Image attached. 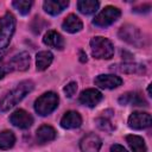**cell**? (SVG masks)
<instances>
[{
  "label": "cell",
  "mask_w": 152,
  "mask_h": 152,
  "mask_svg": "<svg viewBox=\"0 0 152 152\" xmlns=\"http://www.w3.org/2000/svg\"><path fill=\"white\" fill-rule=\"evenodd\" d=\"M33 82L30 80L21 81L13 90L7 93L1 100H0V112H7L11 108H13L15 104H18L27 94H30L33 90Z\"/></svg>",
  "instance_id": "6da1fadb"
},
{
  "label": "cell",
  "mask_w": 152,
  "mask_h": 152,
  "mask_svg": "<svg viewBox=\"0 0 152 152\" xmlns=\"http://www.w3.org/2000/svg\"><path fill=\"white\" fill-rule=\"evenodd\" d=\"M90 49L94 58L110 59L114 55V46L108 38L97 36L90 39Z\"/></svg>",
  "instance_id": "7a4b0ae2"
},
{
  "label": "cell",
  "mask_w": 152,
  "mask_h": 152,
  "mask_svg": "<svg viewBox=\"0 0 152 152\" xmlns=\"http://www.w3.org/2000/svg\"><path fill=\"white\" fill-rule=\"evenodd\" d=\"M59 103V97L53 91H48L40 95L34 101V110L40 116H46L51 114Z\"/></svg>",
  "instance_id": "3957f363"
},
{
  "label": "cell",
  "mask_w": 152,
  "mask_h": 152,
  "mask_svg": "<svg viewBox=\"0 0 152 152\" xmlns=\"http://www.w3.org/2000/svg\"><path fill=\"white\" fill-rule=\"evenodd\" d=\"M15 31V18L11 12H6L0 18V50L6 49Z\"/></svg>",
  "instance_id": "277c9868"
},
{
  "label": "cell",
  "mask_w": 152,
  "mask_h": 152,
  "mask_svg": "<svg viewBox=\"0 0 152 152\" xmlns=\"http://www.w3.org/2000/svg\"><path fill=\"white\" fill-rule=\"evenodd\" d=\"M118 34H119L120 39H122L124 42H126L133 46L140 48L144 45V36H142L141 31L134 25H131V24L122 25L119 28Z\"/></svg>",
  "instance_id": "5b68a950"
},
{
  "label": "cell",
  "mask_w": 152,
  "mask_h": 152,
  "mask_svg": "<svg viewBox=\"0 0 152 152\" xmlns=\"http://www.w3.org/2000/svg\"><path fill=\"white\" fill-rule=\"evenodd\" d=\"M121 15V11L114 6H106L93 20V24L97 27H107L115 23Z\"/></svg>",
  "instance_id": "8992f818"
},
{
  "label": "cell",
  "mask_w": 152,
  "mask_h": 152,
  "mask_svg": "<svg viewBox=\"0 0 152 152\" xmlns=\"http://www.w3.org/2000/svg\"><path fill=\"white\" fill-rule=\"evenodd\" d=\"M152 124L151 114L146 112H133L128 118V127L132 129H145Z\"/></svg>",
  "instance_id": "52a82bcc"
},
{
  "label": "cell",
  "mask_w": 152,
  "mask_h": 152,
  "mask_svg": "<svg viewBox=\"0 0 152 152\" xmlns=\"http://www.w3.org/2000/svg\"><path fill=\"white\" fill-rule=\"evenodd\" d=\"M10 121L13 126H15L20 129H27L32 126L33 118L28 112H26L24 109H17L11 114Z\"/></svg>",
  "instance_id": "ba28073f"
},
{
  "label": "cell",
  "mask_w": 152,
  "mask_h": 152,
  "mask_svg": "<svg viewBox=\"0 0 152 152\" xmlns=\"http://www.w3.org/2000/svg\"><path fill=\"white\" fill-rule=\"evenodd\" d=\"M101 146L102 140L95 133H88L80 140V148L82 152H99Z\"/></svg>",
  "instance_id": "9c48e42d"
},
{
  "label": "cell",
  "mask_w": 152,
  "mask_h": 152,
  "mask_svg": "<svg viewBox=\"0 0 152 152\" xmlns=\"http://www.w3.org/2000/svg\"><path fill=\"white\" fill-rule=\"evenodd\" d=\"M6 64L11 72L12 71H25L30 66V55L26 51L19 52L14 57H12V59Z\"/></svg>",
  "instance_id": "30bf717a"
},
{
  "label": "cell",
  "mask_w": 152,
  "mask_h": 152,
  "mask_svg": "<svg viewBox=\"0 0 152 152\" xmlns=\"http://www.w3.org/2000/svg\"><path fill=\"white\" fill-rule=\"evenodd\" d=\"M102 94L97 90V89H94V88H89V89H86L81 93L80 95V103L83 104V106H87V107H95L97 106L101 100H102Z\"/></svg>",
  "instance_id": "8fae6325"
},
{
  "label": "cell",
  "mask_w": 152,
  "mask_h": 152,
  "mask_svg": "<svg viewBox=\"0 0 152 152\" xmlns=\"http://www.w3.org/2000/svg\"><path fill=\"white\" fill-rule=\"evenodd\" d=\"M94 83L101 89H114L122 84V78L116 75H99L95 77Z\"/></svg>",
  "instance_id": "7c38bea8"
},
{
  "label": "cell",
  "mask_w": 152,
  "mask_h": 152,
  "mask_svg": "<svg viewBox=\"0 0 152 152\" xmlns=\"http://www.w3.org/2000/svg\"><path fill=\"white\" fill-rule=\"evenodd\" d=\"M110 70H113V71L115 70V71L124 72V74H134V75H144L146 72L145 65L139 64V63H131V62L112 65Z\"/></svg>",
  "instance_id": "4fadbf2b"
},
{
  "label": "cell",
  "mask_w": 152,
  "mask_h": 152,
  "mask_svg": "<svg viewBox=\"0 0 152 152\" xmlns=\"http://www.w3.org/2000/svg\"><path fill=\"white\" fill-rule=\"evenodd\" d=\"M81 125H82V116L80 115V113H77L75 110L66 112L61 119V126L65 129L77 128Z\"/></svg>",
  "instance_id": "5bb4252c"
},
{
  "label": "cell",
  "mask_w": 152,
  "mask_h": 152,
  "mask_svg": "<svg viewBox=\"0 0 152 152\" xmlns=\"http://www.w3.org/2000/svg\"><path fill=\"white\" fill-rule=\"evenodd\" d=\"M119 103L122 104V106H126V104H132V106H147V101L138 91H128V93L122 94L119 97Z\"/></svg>",
  "instance_id": "9a60e30c"
},
{
  "label": "cell",
  "mask_w": 152,
  "mask_h": 152,
  "mask_svg": "<svg viewBox=\"0 0 152 152\" xmlns=\"http://www.w3.org/2000/svg\"><path fill=\"white\" fill-rule=\"evenodd\" d=\"M68 6H69L68 0H45L43 2L44 11L51 15H57L62 13Z\"/></svg>",
  "instance_id": "2e32d148"
},
{
  "label": "cell",
  "mask_w": 152,
  "mask_h": 152,
  "mask_svg": "<svg viewBox=\"0 0 152 152\" xmlns=\"http://www.w3.org/2000/svg\"><path fill=\"white\" fill-rule=\"evenodd\" d=\"M43 43L50 48H53L56 50H63L64 49V39L63 37L55 30H50L44 34Z\"/></svg>",
  "instance_id": "e0dca14e"
},
{
  "label": "cell",
  "mask_w": 152,
  "mask_h": 152,
  "mask_svg": "<svg viewBox=\"0 0 152 152\" xmlns=\"http://www.w3.org/2000/svg\"><path fill=\"white\" fill-rule=\"evenodd\" d=\"M56 129L52 127V126H49V125H43L40 126L37 132H36V139L39 144H46V142H50L52 140L56 139Z\"/></svg>",
  "instance_id": "ac0fdd59"
},
{
  "label": "cell",
  "mask_w": 152,
  "mask_h": 152,
  "mask_svg": "<svg viewBox=\"0 0 152 152\" xmlns=\"http://www.w3.org/2000/svg\"><path fill=\"white\" fill-rule=\"evenodd\" d=\"M62 27L64 31H66L69 33H76V32H80L82 30L83 23L76 14L71 13L64 19V21L62 23Z\"/></svg>",
  "instance_id": "d6986e66"
},
{
  "label": "cell",
  "mask_w": 152,
  "mask_h": 152,
  "mask_svg": "<svg viewBox=\"0 0 152 152\" xmlns=\"http://www.w3.org/2000/svg\"><path fill=\"white\" fill-rule=\"evenodd\" d=\"M53 59V55L50 51H39L36 55V68L38 71L46 70Z\"/></svg>",
  "instance_id": "ffe728a7"
},
{
  "label": "cell",
  "mask_w": 152,
  "mask_h": 152,
  "mask_svg": "<svg viewBox=\"0 0 152 152\" xmlns=\"http://www.w3.org/2000/svg\"><path fill=\"white\" fill-rule=\"evenodd\" d=\"M126 141L128 142V145L133 152H146L147 151L144 139L139 135L128 134V135H126Z\"/></svg>",
  "instance_id": "44dd1931"
},
{
  "label": "cell",
  "mask_w": 152,
  "mask_h": 152,
  "mask_svg": "<svg viewBox=\"0 0 152 152\" xmlns=\"http://www.w3.org/2000/svg\"><path fill=\"white\" fill-rule=\"evenodd\" d=\"M100 2L96 0H80L77 1V8L82 14L89 15L97 11Z\"/></svg>",
  "instance_id": "7402d4cb"
},
{
  "label": "cell",
  "mask_w": 152,
  "mask_h": 152,
  "mask_svg": "<svg viewBox=\"0 0 152 152\" xmlns=\"http://www.w3.org/2000/svg\"><path fill=\"white\" fill-rule=\"evenodd\" d=\"M15 142V135L12 131L5 129L0 132V150H10Z\"/></svg>",
  "instance_id": "603a6c76"
},
{
  "label": "cell",
  "mask_w": 152,
  "mask_h": 152,
  "mask_svg": "<svg viewBox=\"0 0 152 152\" xmlns=\"http://www.w3.org/2000/svg\"><path fill=\"white\" fill-rule=\"evenodd\" d=\"M32 1H28V0H15L12 2V6L21 14V15H26L28 14L31 7H32Z\"/></svg>",
  "instance_id": "cb8c5ba5"
},
{
  "label": "cell",
  "mask_w": 152,
  "mask_h": 152,
  "mask_svg": "<svg viewBox=\"0 0 152 152\" xmlns=\"http://www.w3.org/2000/svg\"><path fill=\"white\" fill-rule=\"evenodd\" d=\"M95 124L96 126L101 129V131H104V132H113L114 131V126L113 124L110 122V120L107 118V116H101V118H97L95 120Z\"/></svg>",
  "instance_id": "d4e9b609"
},
{
  "label": "cell",
  "mask_w": 152,
  "mask_h": 152,
  "mask_svg": "<svg viewBox=\"0 0 152 152\" xmlns=\"http://www.w3.org/2000/svg\"><path fill=\"white\" fill-rule=\"evenodd\" d=\"M77 90V83L76 82H69L64 88H63V91L65 94L66 97H72L75 95Z\"/></svg>",
  "instance_id": "484cf974"
},
{
  "label": "cell",
  "mask_w": 152,
  "mask_h": 152,
  "mask_svg": "<svg viewBox=\"0 0 152 152\" xmlns=\"http://www.w3.org/2000/svg\"><path fill=\"white\" fill-rule=\"evenodd\" d=\"M110 152H127V150L119 144H114L110 146Z\"/></svg>",
  "instance_id": "4316f807"
},
{
  "label": "cell",
  "mask_w": 152,
  "mask_h": 152,
  "mask_svg": "<svg viewBox=\"0 0 152 152\" xmlns=\"http://www.w3.org/2000/svg\"><path fill=\"white\" fill-rule=\"evenodd\" d=\"M8 72H11L10 71V69H8V66H7V64H4V65H0V80L6 75V74H8Z\"/></svg>",
  "instance_id": "83f0119b"
},
{
  "label": "cell",
  "mask_w": 152,
  "mask_h": 152,
  "mask_svg": "<svg viewBox=\"0 0 152 152\" xmlns=\"http://www.w3.org/2000/svg\"><path fill=\"white\" fill-rule=\"evenodd\" d=\"M80 61H81L82 63L87 62V55H86L83 51H80Z\"/></svg>",
  "instance_id": "f1b7e54d"
},
{
  "label": "cell",
  "mask_w": 152,
  "mask_h": 152,
  "mask_svg": "<svg viewBox=\"0 0 152 152\" xmlns=\"http://www.w3.org/2000/svg\"><path fill=\"white\" fill-rule=\"evenodd\" d=\"M5 55H6V51H4V52H1V53H0V61L2 59V57H4Z\"/></svg>",
  "instance_id": "f546056e"
}]
</instances>
